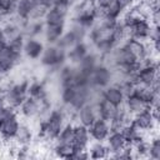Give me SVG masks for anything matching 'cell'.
<instances>
[{"mask_svg":"<svg viewBox=\"0 0 160 160\" xmlns=\"http://www.w3.org/2000/svg\"><path fill=\"white\" fill-rule=\"evenodd\" d=\"M20 124H21V118H20L19 112L1 120L0 121V136H1V139L5 142L14 140V138L19 130Z\"/></svg>","mask_w":160,"mask_h":160,"instance_id":"6","label":"cell"},{"mask_svg":"<svg viewBox=\"0 0 160 160\" xmlns=\"http://www.w3.org/2000/svg\"><path fill=\"white\" fill-rule=\"evenodd\" d=\"M96 110H98V116L106 120V121H112L115 119V116L118 115L119 111V106L105 100L104 98H101L98 102H96Z\"/></svg>","mask_w":160,"mask_h":160,"instance_id":"16","label":"cell"},{"mask_svg":"<svg viewBox=\"0 0 160 160\" xmlns=\"http://www.w3.org/2000/svg\"><path fill=\"white\" fill-rule=\"evenodd\" d=\"M18 112L20 115V118L22 120H30V119H35L39 118L40 114V101L28 96L21 105L18 108Z\"/></svg>","mask_w":160,"mask_h":160,"instance_id":"10","label":"cell"},{"mask_svg":"<svg viewBox=\"0 0 160 160\" xmlns=\"http://www.w3.org/2000/svg\"><path fill=\"white\" fill-rule=\"evenodd\" d=\"M28 96L34 98L36 100H44L48 98V90L44 80H39L35 78L29 79L28 85Z\"/></svg>","mask_w":160,"mask_h":160,"instance_id":"19","label":"cell"},{"mask_svg":"<svg viewBox=\"0 0 160 160\" xmlns=\"http://www.w3.org/2000/svg\"><path fill=\"white\" fill-rule=\"evenodd\" d=\"M148 158L152 160H160V138L154 135L148 140Z\"/></svg>","mask_w":160,"mask_h":160,"instance_id":"30","label":"cell"},{"mask_svg":"<svg viewBox=\"0 0 160 160\" xmlns=\"http://www.w3.org/2000/svg\"><path fill=\"white\" fill-rule=\"evenodd\" d=\"M66 26L62 25H49L45 24L44 26V31H42V41L45 44H56L58 40L60 39V36L64 34Z\"/></svg>","mask_w":160,"mask_h":160,"instance_id":"21","label":"cell"},{"mask_svg":"<svg viewBox=\"0 0 160 160\" xmlns=\"http://www.w3.org/2000/svg\"><path fill=\"white\" fill-rule=\"evenodd\" d=\"M89 129V134L91 140L95 141H105L106 138L109 136L111 128H110V122L101 119V118H96L95 121L88 128Z\"/></svg>","mask_w":160,"mask_h":160,"instance_id":"9","label":"cell"},{"mask_svg":"<svg viewBox=\"0 0 160 160\" xmlns=\"http://www.w3.org/2000/svg\"><path fill=\"white\" fill-rule=\"evenodd\" d=\"M68 1H70V2H71V4L74 5V4H76V2H79L80 0H68Z\"/></svg>","mask_w":160,"mask_h":160,"instance_id":"44","label":"cell"},{"mask_svg":"<svg viewBox=\"0 0 160 160\" xmlns=\"http://www.w3.org/2000/svg\"><path fill=\"white\" fill-rule=\"evenodd\" d=\"M122 105H124V108L128 110V112H129L131 116H134V115L139 114L140 111H142V110H145V109L149 108L148 102L144 101L142 99L138 98L136 95H131V96L125 98Z\"/></svg>","mask_w":160,"mask_h":160,"instance_id":"23","label":"cell"},{"mask_svg":"<svg viewBox=\"0 0 160 160\" xmlns=\"http://www.w3.org/2000/svg\"><path fill=\"white\" fill-rule=\"evenodd\" d=\"M5 46H6V42H5L4 40H1V39H0V52L4 50V48H5Z\"/></svg>","mask_w":160,"mask_h":160,"instance_id":"43","label":"cell"},{"mask_svg":"<svg viewBox=\"0 0 160 160\" xmlns=\"http://www.w3.org/2000/svg\"><path fill=\"white\" fill-rule=\"evenodd\" d=\"M45 22L44 20H26L22 26V35L25 38H40L42 36Z\"/></svg>","mask_w":160,"mask_h":160,"instance_id":"22","label":"cell"},{"mask_svg":"<svg viewBox=\"0 0 160 160\" xmlns=\"http://www.w3.org/2000/svg\"><path fill=\"white\" fill-rule=\"evenodd\" d=\"M32 1H36V0H32Z\"/></svg>","mask_w":160,"mask_h":160,"instance_id":"45","label":"cell"},{"mask_svg":"<svg viewBox=\"0 0 160 160\" xmlns=\"http://www.w3.org/2000/svg\"><path fill=\"white\" fill-rule=\"evenodd\" d=\"M91 141L89 129L84 125L75 124L74 125V138H72V148L76 150H86Z\"/></svg>","mask_w":160,"mask_h":160,"instance_id":"12","label":"cell"},{"mask_svg":"<svg viewBox=\"0 0 160 160\" xmlns=\"http://www.w3.org/2000/svg\"><path fill=\"white\" fill-rule=\"evenodd\" d=\"M98 118V110H96V105L88 102L85 105H82L81 108H79L76 110V115H75V121L76 124L84 125L86 128H89L95 119Z\"/></svg>","mask_w":160,"mask_h":160,"instance_id":"11","label":"cell"},{"mask_svg":"<svg viewBox=\"0 0 160 160\" xmlns=\"http://www.w3.org/2000/svg\"><path fill=\"white\" fill-rule=\"evenodd\" d=\"M102 12H104L105 15H108V16L115 19V20H119V19L122 16V14H124L125 11L120 8V5H119L115 0H112V1L106 6V9L102 10Z\"/></svg>","mask_w":160,"mask_h":160,"instance_id":"34","label":"cell"},{"mask_svg":"<svg viewBox=\"0 0 160 160\" xmlns=\"http://www.w3.org/2000/svg\"><path fill=\"white\" fill-rule=\"evenodd\" d=\"M129 38L140 40V41H149V35L151 30V24L149 22L148 19L144 18H135L130 24L126 25Z\"/></svg>","mask_w":160,"mask_h":160,"instance_id":"5","label":"cell"},{"mask_svg":"<svg viewBox=\"0 0 160 160\" xmlns=\"http://www.w3.org/2000/svg\"><path fill=\"white\" fill-rule=\"evenodd\" d=\"M24 42H25V36L21 34V35H18L16 38H14L12 40H10V41L6 44V46H8L12 52H15L16 55L22 56Z\"/></svg>","mask_w":160,"mask_h":160,"instance_id":"33","label":"cell"},{"mask_svg":"<svg viewBox=\"0 0 160 160\" xmlns=\"http://www.w3.org/2000/svg\"><path fill=\"white\" fill-rule=\"evenodd\" d=\"M52 8L55 10H58L60 14H62L64 16H66L69 19L70 16V12H71V9H72V4L68 0H56L52 5Z\"/></svg>","mask_w":160,"mask_h":160,"instance_id":"36","label":"cell"},{"mask_svg":"<svg viewBox=\"0 0 160 160\" xmlns=\"http://www.w3.org/2000/svg\"><path fill=\"white\" fill-rule=\"evenodd\" d=\"M91 46L89 45V42L85 41H78L70 50L66 51V62L71 64V65H78L80 62V60L90 51Z\"/></svg>","mask_w":160,"mask_h":160,"instance_id":"14","label":"cell"},{"mask_svg":"<svg viewBox=\"0 0 160 160\" xmlns=\"http://www.w3.org/2000/svg\"><path fill=\"white\" fill-rule=\"evenodd\" d=\"M120 131H121L122 136L125 138V140H126V142H128L129 145L135 144V142L140 141V140L144 138V132H141L132 122H129V124L124 125Z\"/></svg>","mask_w":160,"mask_h":160,"instance_id":"25","label":"cell"},{"mask_svg":"<svg viewBox=\"0 0 160 160\" xmlns=\"http://www.w3.org/2000/svg\"><path fill=\"white\" fill-rule=\"evenodd\" d=\"M68 20L69 19L66 16H64L62 14H60L54 8L48 9V11H46V14L44 16V22L45 24H49V25H62V26H66Z\"/></svg>","mask_w":160,"mask_h":160,"instance_id":"27","label":"cell"},{"mask_svg":"<svg viewBox=\"0 0 160 160\" xmlns=\"http://www.w3.org/2000/svg\"><path fill=\"white\" fill-rule=\"evenodd\" d=\"M112 82V69L100 62L89 75V85L95 89H104Z\"/></svg>","mask_w":160,"mask_h":160,"instance_id":"3","label":"cell"},{"mask_svg":"<svg viewBox=\"0 0 160 160\" xmlns=\"http://www.w3.org/2000/svg\"><path fill=\"white\" fill-rule=\"evenodd\" d=\"M131 122L141 131V132H151L156 131L159 128V120L154 116L150 108L140 111L139 114L132 116Z\"/></svg>","mask_w":160,"mask_h":160,"instance_id":"4","label":"cell"},{"mask_svg":"<svg viewBox=\"0 0 160 160\" xmlns=\"http://www.w3.org/2000/svg\"><path fill=\"white\" fill-rule=\"evenodd\" d=\"M36 1L41 2L44 6H46L48 9H50V8H52V5H54V2H55L56 0H36Z\"/></svg>","mask_w":160,"mask_h":160,"instance_id":"41","label":"cell"},{"mask_svg":"<svg viewBox=\"0 0 160 160\" xmlns=\"http://www.w3.org/2000/svg\"><path fill=\"white\" fill-rule=\"evenodd\" d=\"M66 30H69L78 41H85L86 38H88V32H89V29L85 28L84 25H81L80 22H78L76 20H72V19H69L68 22H66Z\"/></svg>","mask_w":160,"mask_h":160,"instance_id":"26","label":"cell"},{"mask_svg":"<svg viewBox=\"0 0 160 160\" xmlns=\"http://www.w3.org/2000/svg\"><path fill=\"white\" fill-rule=\"evenodd\" d=\"M38 62L48 69V71H55L66 62V51L60 49L56 44H45L44 51Z\"/></svg>","mask_w":160,"mask_h":160,"instance_id":"2","label":"cell"},{"mask_svg":"<svg viewBox=\"0 0 160 160\" xmlns=\"http://www.w3.org/2000/svg\"><path fill=\"white\" fill-rule=\"evenodd\" d=\"M101 62V56L98 55L92 49H90V51L80 60V62L76 65L79 68V70L81 72H84L85 75H90V72Z\"/></svg>","mask_w":160,"mask_h":160,"instance_id":"18","label":"cell"},{"mask_svg":"<svg viewBox=\"0 0 160 160\" xmlns=\"http://www.w3.org/2000/svg\"><path fill=\"white\" fill-rule=\"evenodd\" d=\"M101 96L105 100H108V101H110V102H112L118 106L122 105L124 100H125V98H124L121 90L119 89L118 84H109L108 86H105L101 90Z\"/></svg>","mask_w":160,"mask_h":160,"instance_id":"20","label":"cell"},{"mask_svg":"<svg viewBox=\"0 0 160 160\" xmlns=\"http://www.w3.org/2000/svg\"><path fill=\"white\" fill-rule=\"evenodd\" d=\"M104 142L109 150V158H111L112 155H115L116 152H119L128 145V142L120 130H111Z\"/></svg>","mask_w":160,"mask_h":160,"instance_id":"13","label":"cell"},{"mask_svg":"<svg viewBox=\"0 0 160 160\" xmlns=\"http://www.w3.org/2000/svg\"><path fill=\"white\" fill-rule=\"evenodd\" d=\"M76 42H78V40L75 39V36H74L69 30H66V29H65L64 34H62V35L60 36V39L58 40L56 45H58L60 49H62V50L68 51V50H70V49H71Z\"/></svg>","mask_w":160,"mask_h":160,"instance_id":"31","label":"cell"},{"mask_svg":"<svg viewBox=\"0 0 160 160\" xmlns=\"http://www.w3.org/2000/svg\"><path fill=\"white\" fill-rule=\"evenodd\" d=\"M135 82L149 86L154 90H160V78H159V64L145 59L135 74Z\"/></svg>","mask_w":160,"mask_h":160,"instance_id":"1","label":"cell"},{"mask_svg":"<svg viewBox=\"0 0 160 160\" xmlns=\"http://www.w3.org/2000/svg\"><path fill=\"white\" fill-rule=\"evenodd\" d=\"M16 0H0V15L4 18L12 15L15 10Z\"/></svg>","mask_w":160,"mask_h":160,"instance_id":"37","label":"cell"},{"mask_svg":"<svg viewBox=\"0 0 160 160\" xmlns=\"http://www.w3.org/2000/svg\"><path fill=\"white\" fill-rule=\"evenodd\" d=\"M46 11H48V8L46 6H44L39 1H34L32 8L30 10L29 20H44V16H45Z\"/></svg>","mask_w":160,"mask_h":160,"instance_id":"32","label":"cell"},{"mask_svg":"<svg viewBox=\"0 0 160 160\" xmlns=\"http://www.w3.org/2000/svg\"><path fill=\"white\" fill-rule=\"evenodd\" d=\"M32 4H34L32 0H16L14 14L18 18H20L21 20H29V15H30Z\"/></svg>","mask_w":160,"mask_h":160,"instance_id":"29","label":"cell"},{"mask_svg":"<svg viewBox=\"0 0 160 160\" xmlns=\"http://www.w3.org/2000/svg\"><path fill=\"white\" fill-rule=\"evenodd\" d=\"M135 85L136 82L131 79H122L118 82V86L119 89L121 90L124 98H128V96H131L134 94V90H135Z\"/></svg>","mask_w":160,"mask_h":160,"instance_id":"35","label":"cell"},{"mask_svg":"<svg viewBox=\"0 0 160 160\" xmlns=\"http://www.w3.org/2000/svg\"><path fill=\"white\" fill-rule=\"evenodd\" d=\"M148 20L152 26H159V24H160V9L159 8L152 9V11L150 12Z\"/></svg>","mask_w":160,"mask_h":160,"instance_id":"38","label":"cell"},{"mask_svg":"<svg viewBox=\"0 0 160 160\" xmlns=\"http://www.w3.org/2000/svg\"><path fill=\"white\" fill-rule=\"evenodd\" d=\"M92 1H94V4H95L96 9H98L99 11H102L104 9H106V6H108L112 0H92Z\"/></svg>","mask_w":160,"mask_h":160,"instance_id":"40","label":"cell"},{"mask_svg":"<svg viewBox=\"0 0 160 160\" xmlns=\"http://www.w3.org/2000/svg\"><path fill=\"white\" fill-rule=\"evenodd\" d=\"M86 150H88V154H89V159L100 160V159L109 158V150H108V148H106L104 141L91 140Z\"/></svg>","mask_w":160,"mask_h":160,"instance_id":"24","label":"cell"},{"mask_svg":"<svg viewBox=\"0 0 160 160\" xmlns=\"http://www.w3.org/2000/svg\"><path fill=\"white\" fill-rule=\"evenodd\" d=\"M72 138H74V124L66 122L62 126V129L60 130V132L58 134V136H56V139L54 141L55 142H59V144L72 145Z\"/></svg>","mask_w":160,"mask_h":160,"instance_id":"28","label":"cell"},{"mask_svg":"<svg viewBox=\"0 0 160 160\" xmlns=\"http://www.w3.org/2000/svg\"><path fill=\"white\" fill-rule=\"evenodd\" d=\"M6 80V75H4L1 71H0V86L4 84V81Z\"/></svg>","mask_w":160,"mask_h":160,"instance_id":"42","label":"cell"},{"mask_svg":"<svg viewBox=\"0 0 160 160\" xmlns=\"http://www.w3.org/2000/svg\"><path fill=\"white\" fill-rule=\"evenodd\" d=\"M22 59L24 56L16 55L8 46H5L0 52V71L4 75H9L19 64L22 62Z\"/></svg>","mask_w":160,"mask_h":160,"instance_id":"8","label":"cell"},{"mask_svg":"<svg viewBox=\"0 0 160 160\" xmlns=\"http://www.w3.org/2000/svg\"><path fill=\"white\" fill-rule=\"evenodd\" d=\"M115 1L120 5V8L124 11H128V10L132 9L135 6V4L138 2V0H115Z\"/></svg>","mask_w":160,"mask_h":160,"instance_id":"39","label":"cell"},{"mask_svg":"<svg viewBox=\"0 0 160 160\" xmlns=\"http://www.w3.org/2000/svg\"><path fill=\"white\" fill-rule=\"evenodd\" d=\"M45 42L40 38H25L22 56L29 61H38L44 51Z\"/></svg>","mask_w":160,"mask_h":160,"instance_id":"7","label":"cell"},{"mask_svg":"<svg viewBox=\"0 0 160 160\" xmlns=\"http://www.w3.org/2000/svg\"><path fill=\"white\" fill-rule=\"evenodd\" d=\"M35 140V132L30 128V125L21 119V124L19 126V130L14 138V144L16 145H31Z\"/></svg>","mask_w":160,"mask_h":160,"instance_id":"17","label":"cell"},{"mask_svg":"<svg viewBox=\"0 0 160 160\" xmlns=\"http://www.w3.org/2000/svg\"><path fill=\"white\" fill-rule=\"evenodd\" d=\"M121 45H124L129 50V52L136 59V61L139 64H141L146 59V52H148V50H146V42L140 41V40H136V39H132V38H129Z\"/></svg>","mask_w":160,"mask_h":160,"instance_id":"15","label":"cell"}]
</instances>
